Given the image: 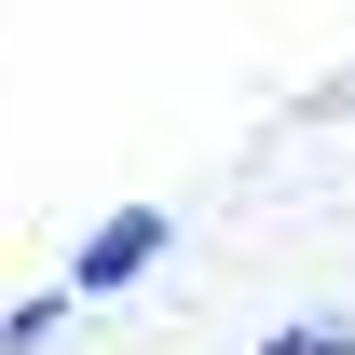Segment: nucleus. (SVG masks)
Here are the masks:
<instances>
[{"mask_svg": "<svg viewBox=\"0 0 355 355\" xmlns=\"http://www.w3.org/2000/svg\"><path fill=\"white\" fill-rule=\"evenodd\" d=\"M164 246H178V205H110V219L69 246V301H123V287H150Z\"/></svg>", "mask_w": 355, "mask_h": 355, "instance_id": "nucleus-1", "label": "nucleus"}, {"mask_svg": "<svg viewBox=\"0 0 355 355\" xmlns=\"http://www.w3.org/2000/svg\"><path fill=\"white\" fill-rule=\"evenodd\" d=\"M55 328H69V287H42V301L0 314V355H55Z\"/></svg>", "mask_w": 355, "mask_h": 355, "instance_id": "nucleus-2", "label": "nucleus"}, {"mask_svg": "<svg viewBox=\"0 0 355 355\" xmlns=\"http://www.w3.org/2000/svg\"><path fill=\"white\" fill-rule=\"evenodd\" d=\"M260 355H355V328H273Z\"/></svg>", "mask_w": 355, "mask_h": 355, "instance_id": "nucleus-3", "label": "nucleus"}]
</instances>
